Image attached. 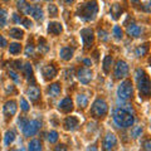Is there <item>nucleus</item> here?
<instances>
[{
  "label": "nucleus",
  "mask_w": 151,
  "mask_h": 151,
  "mask_svg": "<svg viewBox=\"0 0 151 151\" xmlns=\"http://www.w3.org/2000/svg\"><path fill=\"white\" fill-rule=\"evenodd\" d=\"M113 121L119 127H131L134 124V115L130 107H120L113 113Z\"/></svg>",
  "instance_id": "nucleus-1"
},
{
  "label": "nucleus",
  "mask_w": 151,
  "mask_h": 151,
  "mask_svg": "<svg viewBox=\"0 0 151 151\" xmlns=\"http://www.w3.org/2000/svg\"><path fill=\"white\" fill-rule=\"evenodd\" d=\"M97 12H98V5L94 0H92V1L84 4V5H82L78 9L77 15L82 18L83 20H93L97 15Z\"/></svg>",
  "instance_id": "nucleus-2"
},
{
  "label": "nucleus",
  "mask_w": 151,
  "mask_h": 151,
  "mask_svg": "<svg viewBox=\"0 0 151 151\" xmlns=\"http://www.w3.org/2000/svg\"><path fill=\"white\" fill-rule=\"evenodd\" d=\"M136 81H137V86L140 92L142 93V96L149 97L151 92V83L149 79V76L146 74L142 69H136Z\"/></svg>",
  "instance_id": "nucleus-3"
},
{
  "label": "nucleus",
  "mask_w": 151,
  "mask_h": 151,
  "mask_svg": "<svg viewBox=\"0 0 151 151\" xmlns=\"http://www.w3.org/2000/svg\"><path fill=\"white\" fill-rule=\"evenodd\" d=\"M107 111H108V106L106 101L102 100V98H97L91 107V115L94 119H102V117H105L107 115Z\"/></svg>",
  "instance_id": "nucleus-4"
},
{
  "label": "nucleus",
  "mask_w": 151,
  "mask_h": 151,
  "mask_svg": "<svg viewBox=\"0 0 151 151\" xmlns=\"http://www.w3.org/2000/svg\"><path fill=\"white\" fill-rule=\"evenodd\" d=\"M134 93V88H132V83L131 81H124L121 82V84L117 88V96L121 100H130Z\"/></svg>",
  "instance_id": "nucleus-5"
},
{
  "label": "nucleus",
  "mask_w": 151,
  "mask_h": 151,
  "mask_svg": "<svg viewBox=\"0 0 151 151\" xmlns=\"http://www.w3.org/2000/svg\"><path fill=\"white\" fill-rule=\"evenodd\" d=\"M39 129H40V122L37 120H32L27 122V125L23 129V132H24L27 137H30V136H34L39 131Z\"/></svg>",
  "instance_id": "nucleus-6"
},
{
  "label": "nucleus",
  "mask_w": 151,
  "mask_h": 151,
  "mask_svg": "<svg viewBox=\"0 0 151 151\" xmlns=\"http://www.w3.org/2000/svg\"><path fill=\"white\" fill-rule=\"evenodd\" d=\"M127 74H129V65L124 60H119L115 65V77L117 79H121L125 78Z\"/></svg>",
  "instance_id": "nucleus-7"
},
{
  "label": "nucleus",
  "mask_w": 151,
  "mask_h": 151,
  "mask_svg": "<svg viewBox=\"0 0 151 151\" xmlns=\"http://www.w3.org/2000/svg\"><path fill=\"white\" fill-rule=\"evenodd\" d=\"M81 38H82L84 48H86V49L91 48V45L93 44V30L89 29V28L82 29L81 30Z\"/></svg>",
  "instance_id": "nucleus-8"
},
{
  "label": "nucleus",
  "mask_w": 151,
  "mask_h": 151,
  "mask_svg": "<svg viewBox=\"0 0 151 151\" xmlns=\"http://www.w3.org/2000/svg\"><path fill=\"white\" fill-rule=\"evenodd\" d=\"M77 77L79 79V82L83 84H88L92 79V72L88 68H79L77 72Z\"/></svg>",
  "instance_id": "nucleus-9"
},
{
  "label": "nucleus",
  "mask_w": 151,
  "mask_h": 151,
  "mask_svg": "<svg viewBox=\"0 0 151 151\" xmlns=\"http://www.w3.org/2000/svg\"><path fill=\"white\" fill-rule=\"evenodd\" d=\"M17 102L15 101H8L5 103V106H4V116L6 117V119H12V117L17 113Z\"/></svg>",
  "instance_id": "nucleus-10"
},
{
  "label": "nucleus",
  "mask_w": 151,
  "mask_h": 151,
  "mask_svg": "<svg viewBox=\"0 0 151 151\" xmlns=\"http://www.w3.org/2000/svg\"><path fill=\"white\" fill-rule=\"evenodd\" d=\"M117 144V139L113 134H107L103 139V149L105 150H111L116 146Z\"/></svg>",
  "instance_id": "nucleus-11"
},
{
  "label": "nucleus",
  "mask_w": 151,
  "mask_h": 151,
  "mask_svg": "<svg viewBox=\"0 0 151 151\" xmlns=\"http://www.w3.org/2000/svg\"><path fill=\"white\" fill-rule=\"evenodd\" d=\"M42 73H43V76H44V79L50 81V79H53L57 76V69H55V67L53 64H48L42 69Z\"/></svg>",
  "instance_id": "nucleus-12"
},
{
  "label": "nucleus",
  "mask_w": 151,
  "mask_h": 151,
  "mask_svg": "<svg viewBox=\"0 0 151 151\" xmlns=\"http://www.w3.org/2000/svg\"><path fill=\"white\" fill-rule=\"evenodd\" d=\"M79 122L77 117H73V116H69L64 120V129L67 131H74L78 127Z\"/></svg>",
  "instance_id": "nucleus-13"
},
{
  "label": "nucleus",
  "mask_w": 151,
  "mask_h": 151,
  "mask_svg": "<svg viewBox=\"0 0 151 151\" xmlns=\"http://www.w3.org/2000/svg\"><path fill=\"white\" fill-rule=\"evenodd\" d=\"M59 110L65 112V113L70 112V111L73 110V102H72V100H70L69 97L63 98V100L59 102Z\"/></svg>",
  "instance_id": "nucleus-14"
},
{
  "label": "nucleus",
  "mask_w": 151,
  "mask_h": 151,
  "mask_svg": "<svg viewBox=\"0 0 151 151\" xmlns=\"http://www.w3.org/2000/svg\"><path fill=\"white\" fill-rule=\"evenodd\" d=\"M73 53H74V49L70 48V47H64V48L60 49L59 52V55L60 58H62L63 60H70L73 57Z\"/></svg>",
  "instance_id": "nucleus-15"
},
{
  "label": "nucleus",
  "mask_w": 151,
  "mask_h": 151,
  "mask_svg": "<svg viewBox=\"0 0 151 151\" xmlns=\"http://www.w3.org/2000/svg\"><path fill=\"white\" fill-rule=\"evenodd\" d=\"M27 94L29 96V98L32 101H38L39 100V97H40V91H39V88H38L37 86H30L29 88H28Z\"/></svg>",
  "instance_id": "nucleus-16"
},
{
  "label": "nucleus",
  "mask_w": 151,
  "mask_h": 151,
  "mask_svg": "<svg viewBox=\"0 0 151 151\" xmlns=\"http://www.w3.org/2000/svg\"><path fill=\"white\" fill-rule=\"evenodd\" d=\"M62 30H63V28H62V25H60L59 23L53 22V23H49V24H48V33H49V34L58 35V34L62 33Z\"/></svg>",
  "instance_id": "nucleus-17"
},
{
  "label": "nucleus",
  "mask_w": 151,
  "mask_h": 151,
  "mask_svg": "<svg viewBox=\"0 0 151 151\" xmlns=\"http://www.w3.org/2000/svg\"><path fill=\"white\" fill-rule=\"evenodd\" d=\"M29 14L35 19V20H42V19H43V10H42V8L39 5L32 6Z\"/></svg>",
  "instance_id": "nucleus-18"
},
{
  "label": "nucleus",
  "mask_w": 151,
  "mask_h": 151,
  "mask_svg": "<svg viewBox=\"0 0 151 151\" xmlns=\"http://www.w3.org/2000/svg\"><path fill=\"white\" fill-rule=\"evenodd\" d=\"M126 32H127V34H129L130 37H135V38L140 37V34H141L140 27H139V25H136V24H131V25H129V27H127V29H126Z\"/></svg>",
  "instance_id": "nucleus-19"
},
{
  "label": "nucleus",
  "mask_w": 151,
  "mask_h": 151,
  "mask_svg": "<svg viewBox=\"0 0 151 151\" xmlns=\"http://www.w3.org/2000/svg\"><path fill=\"white\" fill-rule=\"evenodd\" d=\"M111 15H112V19H115V20H117V19L120 18V15L122 14V6L120 5V4H113V5L111 6Z\"/></svg>",
  "instance_id": "nucleus-20"
},
{
  "label": "nucleus",
  "mask_w": 151,
  "mask_h": 151,
  "mask_svg": "<svg viewBox=\"0 0 151 151\" xmlns=\"http://www.w3.org/2000/svg\"><path fill=\"white\" fill-rule=\"evenodd\" d=\"M112 57L111 55H106L105 57V59H103V63H102V65H103V72H105L106 74H108L110 73V70H111V65H112Z\"/></svg>",
  "instance_id": "nucleus-21"
},
{
  "label": "nucleus",
  "mask_w": 151,
  "mask_h": 151,
  "mask_svg": "<svg viewBox=\"0 0 151 151\" xmlns=\"http://www.w3.org/2000/svg\"><path fill=\"white\" fill-rule=\"evenodd\" d=\"M48 92H49V96H52V97L59 96V94H60V86H59L58 83L50 84V86H49V89H48Z\"/></svg>",
  "instance_id": "nucleus-22"
},
{
  "label": "nucleus",
  "mask_w": 151,
  "mask_h": 151,
  "mask_svg": "<svg viewBox=\"0 0 151 151\" xmlns=\"http://www.w3.org/2000/svg\"><path fill=\"white\" fill-rule=\"evenodd\" d=\"M14 140H15V132L12 131V130L6 131L5 132V136H4V144H5L6 146H9Z\"/></svg>",
  "instance_id": "nucleus-23"
},
{
  "label": "nucleus",
  "mask_w": 151,
  "mask_h": 151,
  "mask_svg": "<svg viewBox=\"0 0 151 151\" xmlns=\"http://www.w3.org/2000/svg\"><path fill=\"white\" fill-rule=\"evenodd\" d=\"M30 5H28V3L25 1V0H19L18 1V9L20 10L22 13H24V14H29L30 12Z\"/></svg>",
  "instance_id": "nucleus-24"
},
{
  "label": "nucleus",
  "mask_w": 151,
  "mask_h": 151,
  "mask_svg": "<svg viewBox=\"0 0 151 151\" xmlns=\"http://www.w3.org/2000/svg\"><path fill=\"white\" fill-rule=\"evenodd\" d=\"M28 149L30 151H40L42 150V144L39 140H32L29 145H28Z\"/></svg>",
  "instance_id": "nucleus-25"
},
{
  "label": "nucleus",
  "mask_w": 151,
  "mask_h": 151,
  "mask_svg": "<svg viewBox=\"0 0 151 151\" xmlns=\"http://www.w3.org/2000/svg\"><path fill=\"white\" fill-rule=\"evenodd\" d=\"M9 34H10V37L14 38V39H22L23 35H24V32L18 29V28H13V29H10V32H9Z\"/></svg>",
  "instance_id": "nucleus-26"
},
{
  "label": "nucleus",
  "mask_w": 151,
  "mask_h": 151,
  "mask_svg": "<svg viewBox=\"0 0 151 151\" xmlns=\"http://www.w3.org/2000/svg\"><path fill=\"white\" fill-rule=\"evenodd\" d=\"M77 103H78V106L81 108L86 107L88 105V98H87L86 94H78L77 96Z\"/></svg>",
  "instance_id": "nucleus-27"
},
{
  "label": "nucleus",
  "mask_w": 151,
  "mask_h": 151,
  "mask_svg": "<svg viewBox=\"0 0 151 151\" xmlns=\"http://www.w3.org/2000/svg\"><path fill=\"white\" fill-rule=\"evenodd\" d=\"M147 52H149V45L145 44V45H141V47H139V48H136L135 53L137 57H145L146 54H147Z\"/></svg>",
  "instance_id": "nucleus-28"
},
{
  "label": "nucleus",
  "mask_w": 151,
  "mask_h": 151,
  "mask_svg": "<svg viewBox=\"0 0 151 151\" xmlns=\"http://www.w3.org/2000/svg\"><path fill=\"white\" fill-rule=\"evenodd\" d=\"M20 50H22V47L19 43H12L9 45V53H12V54H19Z\"/></svg>",
  "instance_id": "nucleus-29"
},
{
  "label": "nucleus",
  "mask_w": 151,
  "mask_h": 151,
  "mask_svg": "<svg viewBox=\"0 0 151 151\" xmlns=\"http://www.w3.org/2000/svg\"><path fill=\"white\" fill-rule=\"evenodd\" d=\"M48 49H49V47L47 45L44 38L39 39V47H38V50H39L40 53H47V52H48Z\"/></svg>",
  "instance_id": "nucleus-30"
},
{
  "label": "nucleus",
  "mask_w": 151,
  "mask_h": 151,
  "mask_svg": "<svg viewBox=\"0 0 151 151\" xmlns=\"http://www.w3.org/2000/svg\"><path fill=\"white\" fill-rule=\"evenodd\" d=\"M6 19H8V13L4 9H0V27H4L6 24Z\"/></svg>",
  "instance_id": "nucleus-31"
},
{
  "label": "nucleus",
  "mask_w": 151,
  "mask_h": 151,
  "mask_svg": "<svg viewBox=\"0 0 151 151\" xmlns=\"http://www.w3.org/2000/svg\"><path fill=\"white\" fill-rule=\"evenodd\" d=\"M58 132L57 131H50L49 134H48V140H49V142L50 144H55L57 141H58Z\"/></svg>",
  "instance_id": "nucleus-32"
},
{
  "label": "nucleus",
  "mask_w": 151,
  "mask_h": 151,
  "mask_svg": "<svg viewBox=\"0 0 151 151\" xmlns=\"http://www.w3.org/2000/svg\"><path fill=\"white\" fill-rule=\"evenodd\" d=\"M23 68H24V73H25V76H27V78H28V79H30V78H32V76H33V69H32L30 63H25Z\"/></svg>",
  "instance_id": "nucleus-33"
},
{
  "label": "nucleus",
  "mask_w": 151,
  "mask_h": 151,
  "mask_svg": "<svg viewBox=\"0 0 151 151\" xmlns=\"http://www.w3.org/2000/svg\"><path fill=\"white\" fill-rule=\"evenodd\" d=\"M112 33H113V37L116 38V39H121L122 38V30L119 25H115L112 29Z\"/></svg>",
  "instance_id": "nucleus-34"
},
{
  "label": "nucleus",
  "mask_w": 151,
  "mask_h": 151,
  "mask_svg": "<svg viewBox=\"0 0 151 151\" xmlns=\"http://www.w3.org/2000/svg\"><path fill=\"white\" fill-rule=\"evenodd\" d=\"M141 132H142V127L141 126H136V127H134V129H132V137H139V136H141Z\"/></svg>",
  "instance_id": "nucleus-35"
},
{
  "label": "nucleus",
  "mask_w": 151,
  "mask_h": 151,
  "mask_svg": "<svg viewBox=\"0 0 151 151\" xmlns=\"http://www.w3.org/2000/svg\"><path fill=\"white\" fill-rule=\"evenodd\" d=\"M48 12L50 14V17H57L58 15V8H57L55 5H53V4H50V5L48 6Z\"/></svg>",
  "instance_id": "nucleus-36"
},
{
  "label": "nucleus",
  "mask_w": 151,
  "mask_h": 151,
  "mask_svg": "<svg viewBox=\"0 0 151 151\" xmlns=\"http://www.w3.org/2000/svg\"><path fill=\"white\" fill-rule=\"evenodd\" d=\"M33 54H34V45H33L32 43H29L25 48V57H30Z\"/></svg>",
  "instance_id": "nucleus-37"
},
{
  "label": "nucleus",
  "mask_w": 151,
  "mask_h": 151,
  "mask_svg": "<svg viewBox=\"0 0 151 151\" xmlns=\"http://www.w3.org/2000/svg\"><path fill=\"white\" fill-rule=\"evenodd\" d=\"M98 38L102 42H107L108 40V33L106 30H98Z\"/></svg>",
  "instance_id": "nucleus-38"
},
{
  "label": "nucleus",
  "mask_w": 151,
  "mask_h": 151,
  "mask_svg": "<svg viewBox=\"0 0 151 151\" xmlns=\"http://www.w3.org/2000/svg\"><path fill=\"white\" fill-rule=\"evenodd\" d=\"M20 107H22V110L24 112L29 111V103L25 101V98H20Z\"/></svg>",
  "instance_id": "nucleus-39"
},
{
  "label": "nucleus",
  "mask_w": 151,
  "mask_h": 151,
  "mask_svg": "<svg viewBox=\"0 0 151 151\" xmlns=\"http://www.w3.org/2000/svg\"><path fill=\"white\" fill-rule=\"evenodd\" d=\"M27 122H28V120L25 119V117H20V119L18 120V125H19V127H20V129L23 130V129H24V126L27 125Z\"/></svg>",
  "instance_id": "nucleus-40"
},
{
  "label": "nucleus",
  "mask_w": 151,
  "mask_h": 151,
  "mask_svg": "<svg viewBox=\"0 0 151 151\" xmlns=\"http://www.w3.org/2000/svg\"><path fill=\"white\" fill-rule=\"evenodd\" d=\"M9 76H10V77L14 79V81H15L17 83H19V82H20V78H19L18 77V74L15 73V72H14V70H9Z\"/></svg>",
  "instance_id": "nucleus-41"
},
{
  "label": "nucleus",
  "mask_w": 151,
  "mask_h": 151,
  "mask_svg": "<svg viewBox=\"0 0 151 151\" xmlns=\"http://www.w3.org/2000/svg\"><path fill=\"white\" fill-rule=\"evenodd\" d=\"M22 24L24 25L25 28H30L33 24H32V22L29 20V19H22Z\"/></svg>",
  "instance_id": "nucleus-42"
},
{
  "label": "nucleus",
  "mask_w": 151,
  "mask_h": 151,
  "mask_svg": "<svg viewBox=\"0 0 151 151\" xmlns=\"http://www.w3.org/2000/svg\"><path fill=\"white\" fill-rule=\"evenodd\" d=\"M6 45H8L6 39L3 35H0V48H4V47H6Z\"/></svg>",
  "instance_id": "nucleus-43"
},
{
  "label": "nucleus",
  "mask_w": 151,
  "mask_h": 151,
  "mask_svg": "<svg viewBox=\"0 0 151 151\" xmlns=\"http://www.w3.org/2000/svg\"><path fill=\"white\" fill-rule=\"evenodd\" d=\"M144 147H145V150H151V142H150V140L145 141V144H144Z\"/></svg>",
  "instance_id": "nucleus-44"
},
{
  "label": "nucleus",
  "mask_w": 151,
  "mask_h": 151,
  "mask_svg": "<svg viewBox=\"0 0 151 151\" xmlns=\"http://www.w3.org/2000/svg\"><path fill=\"white\" fill-rule=\"evenodd\" d=\"M13 18H14V20H15L17 23H22V19L18 17V14H13Z\"/></svg>",
  "instance_id": "nucleus-45"
},
{
  "label": "nucleus",
  "mask_w": 151,
  "mask_h": 151,
  "mask_svg": "<svg viewBox=\"0 0 151 151\" xmlns=\"http://www.w3.org/2000/svg\"><path fill=\"white\" fill-rule=\"evenodd\" d=\"M15 64H17V68H18V69H22V68H23V67H22V62H20V60H17Z\"/></svg>",
  "instance_id": "nucleus-46"
},
{
  "label": "nucleus",
  "mask_w": 151,
  "mask_h": 151,
  "mask_svg": "<svg viewBox=\"0 0 151 151\" xmlns=\"http://www.w3.org/2000/svg\"><path fill=\"white\" fill-rule=\"evenodd\" d=\"M83 63L86 64L87 67H89V65H91V60H89V59H84V60H83Z\"/></svg>",
  "instance_id": "nucleus-47"
},
{
  "label": "nucleus",
  "mask_w": 151,
  "mask_h": 151,
  "mask_svg": "<svg viewBox=\"0 0 151 151\" xmlns=\"http://www.w3.org/2000/svg\"><path fill=\"white\" fill-rule=\"evenodd\" d=\"M55 150H67V147H64L63 145H59V146H57Z\"/></svg>",
  "instance_id": "nucleus-48"
},
{
  "label": "nucleus",
  "mask_w": 151,
  "mask_h": 151,
  "mask_svg": "<svg viewBox=\"0 0 151 151\" xmlns=\"http://www.w3.org/2000/svg\"><path fill=\"white\" fill-rule=\"evenodd\" d=\"M131 1H132V3H135V4H137V3L140 1V0H131Z\"/></svg>",
  "instance_id": "nucleus-49"
},
{
  "label": "nucleus",
  "mask_w": 151,
  "mask_h": 151,
  "mask_svg": "<svg viewBox=\"0 0 151 151\" xmlns=\"http://www.w3.org/2000/svg\"><path fill=\"white\" fill-rule=\"evenodd\" d=\"M67 3H73V0H65Z\"/></svg>",
  "instance_id": "nucleus-50"
},
{
  "label": "nucleus",
  "mask_w": 151,
  "mask_h": 151,
  "mask_svg": "<svg viewBox=\"0 0 151 151\" xmlns=\"http://www.w3.org/2000/svg\"><path fill=\"white\" fill-rule=\"evenodd\" d=\"M34 1H38V0H34Z\"/></svg>",
  "instance_id": "nucleus-51"
},
{
  "label": "nucleus",
  "mask_w": 151,
  "mask_h": 151,
  "mask_svg": "<svg viewBox=\"0 0 151 151\" xmlns=\"http://www.w3.org/2000/svg\"><path fill=\"white\" fill-rule=\"evenodd\" d=\"M48 1H49V0H48Z\"/></svg>",
  "instance_id": "nucleus-52"
}]
</instances>
